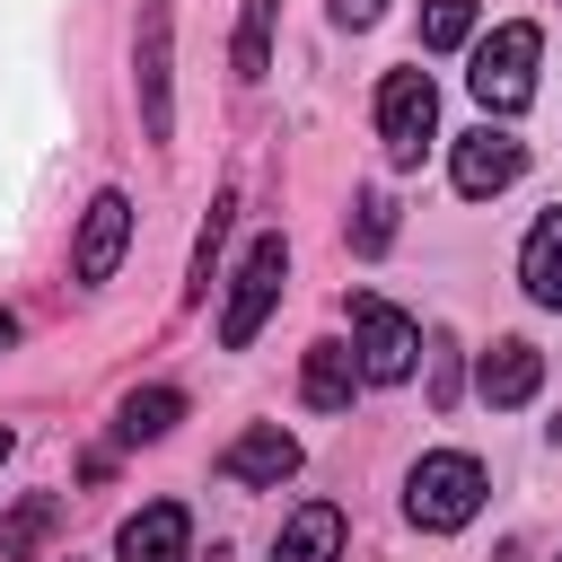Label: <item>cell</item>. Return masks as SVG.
I'll return each instance as SVG.
<instances>
[{
	"mask_svg": "<svg viewBox=\"0 0 562 562\" xmlns=\"http://www.w3.org/2000/svg\"><path fill=\"white\" fill-rule=\"evenodd\" d=\"M351 325H360V378L369 386H395V378H413V351H422V334H413V316L395 307V299H378V290H360L351 299Z\"/></svg>",
	"mask_w": 562,
	"mask_h": 562,
	"instance_id": "cell-5",
	"label": "cell"
},
{
	"mask_svg": "<svg viewBox=\"0 0 562 562\" xmlns=\"http://www.w3.org/2000/svg\"><path fill=\"white\" fill-rule=\"evenodd\" d=\"M281 281H290V246H281V237H255L246 263H237V281H228V307H220V342H228V351H246V342L263 334Z\"/></svg>",
	"mask_w": 562,
	"mask_h": 562,
	"instance_id": "cell-4",
	"label": "cell"
},
{
	"mask_svg": "<svg viewBox=\"0 0 562 562\" xmlns=\"http://www.w3.org/2000/svg\"><path fill=\"white\" fill-rule=\"evenodd\" d=\"M536 53H544V35H536L527 18L492 26V35L474 44V70H465L474 105H483V114H518V105L536 97Z\"/></svg>",
	"mask_w": 562,
	"mask_h": 562,
	"instance_id": "cell-2",
	"label": "cell"
},
{
	"mask_svg": "<svg viewBox=\"0 0 562 562\" xmlns=\"http://www.w3.org/2000/svg\"><path fill=\"white\" fill-rule=\"evenodd\" d=\"M430 404H457V351L448 342L430 351Z\"/></svg>",
	"mask_w": 562,
	"mask_h": 562,
	"instance_id": "cell-21",
	"label": "cell"
},
{
	"mask_svg": "<svg viewBox=\"0 0 562 562\" xmlns=\"http://www.w3.org/2000/svg\"><path fill=\"white\" fill-rule=\"evenodd\" d=\"M140 123H149V140H167V0H149L140 9Z\"/></svg>",
	"mask_w": 562,
	"mask_h": 562,
	"instance_id": "cell-12",
	"label": "cell"
},
{
	"mask_svg": "<svg viewBox=\"0 0 562 562\" xmlns=\"http://www.w3.org/2000/svg\"><path fill=\"white\" fill-rule=\"evenodd\" d=\"M176 422H184V395H176V386H132V395H123V422H114V430H123V439L140 448V439H167Z\"/></svg>",
	"mask_w": 562,
	"mask_h": 562,
	"instance_id": "cell-15",
	"label": "cell"
},
{
	"mask_svg": "<svg viewBox=\"0 0 562 562\" xmlns=\"http://www.w3.org/2000/svg\"><path fill=\"white\" fill-rule=\"evenodd\" d=\"M474 44V0H422V53Z\"/></svg>",
	"mask_w": 562,
	"mask_h": 562,
	"instance_id": "cell-18",
	"label": "cell"
},
{
	"mask_svg": "<svg viewBox=\"0 0 562 562\" xmlns=\"http://www.w3.org/2000/svg\"><path fill=\"white\" fill-rule=\"evenodd\" d=\"M123 246H132V202L105 184L97 202H88V220H79V246H70V272H79V290H97V281H114V263H123Z\"/></svg>",
	"mask_w": 562,
	"mask_h": 562,
	"instance_id": "cell-7",
	"label": "cell"
},
{
	"mask_svg": "<svg viewBox=\"0 0 562 562\" xmlns=\"http://www.w3.org/2000/svg\"><path fill=\"white\" fill-rule=\"evenodd\" d=\"M342 553V509L334 501H299L290 527L272 536V562H334Z\"/></svg>",
	"mask_w": 562,
	"mask_h": 562,
	"instance_id": "cell-13",
	"label": "cell"
},
{
	"mask_svg": "<svg viewBox=\"0 0 562 562\" xmlns=\"http://www.w3.org/2000/svg\"><path fill=\"white\" fill-rule=\"evenodd\" d=\"M518 281H527L536 307H562V211H544V220L527 228V246H518Z\"/></svg>",
	"mask_w": 562,
	"mask_h": 562,
	"instance_id": "cell-14",
	"label": "cell"
},
{
	"mask_svg": "<svg viewBox=\"0 0 562 562\" xmlns=\"http://www.w3.org/2000/svg\"><path fill=\"white\" fill-rule=\"evenodd\" d=\"M351 386H360V351H351V342H307V360H299V404H307V413H342Z\"/></svg>",
	"mask_w": 562,
	"mask_h": 562,
	"instance_id": "cell-11",
	"label": "cell"
},
{
	"mask_svg": "<svg viewBox=\"0 0 562 562\" xmlns=\"http://www.w3.org/2000/svg\"><path fill=\"white\" fill-rule=\"evenodd\" d=\"M272 18H281V0H246V18H237V79H263V61H272Z\"/></svg>",
	"mask_w": 562,
	"mask_h": 562,
	"instance_id": "cell-17",
	"label": "cell"
},
{
	"mask_svg": "<svg viewBox=\"0 0 562 562\" xmlns=\"http://www.w3.org/2000/svg\"><path fill=\"white\" fill-rule=\"evenodd\" d=\"M518 167H527V149H518L501 123H474V132H457V149H448V176H457V193H465V202L509 193V184H518Z\"/></svg>",
	"mask_w": 562,
	"mask_h": 562,
	"instance_id": "cell-6",
	"label": "cell"
},
{
	"mask_svg": "<svg viewBox=\"0 0 562 562\" xmlns=\"http://www.w3.org/2000/svg\"><path fill=\"white\" fill-rule=\"evenodd\" d=\"M123 562H193V518H184V501H149L140 518H123Z\"/></svg>",
	"mask_w": 562,
	"mask_h": 562,
	"instance_id": "cell-10",
	"label": "cell"
},
{
	"mask_svg": "<svg viewBox=\"0 0 562 562\" xmlns=\"http://www.w3.org/2000/svg\"><path fill=\"white\" fill-rule=\"evenodd\" d=\"M386 237H395V202L386 193H360L351 202V246L360 255H386Z\"/></svg>",
	"mask_w": 562,
	"mask_h": 562,
	"instance_id": "cell-19",
	"label": "cell"
},
{
	"mask_svg": "<svg viewBox=\"0 0 562 562\" xmlns=\"http://www.w3.org/2000/svg\"><path fill=\"white\" fill-rule=\"evenodd\" d=\"M483 509V465L465 457V448H430L422 465H413V483H404V518L422 527V536H448V527H465Z\"/></svg>",
	"mask_w": 562,
	"mask_h": 562,
	"instance_id": "cell-1",
	"label": "cell"
},
{
	"mask_svg": "<svg viewBox=\"0 0 562 562\" xmlns=\"http://www.w3.org/2000/svg\"><path fill=\"white\" fill-rule=\"evenodd\" d=\"M9 342H18V316H9V307H0V351H9Z\"/></svg>",
	"mask_w": 562,
	"mask_h": 562,
	"instance_id": "cell-23",
	"label": "cell"
},
{
	"mask_svg": "<svg viewBox=\"0 0 562 562\" xmlns=\"http://www.w3.org/2000/svg\"><path fill=\"white\" fill-rule=\"evenodd\" d=\"M325 9H334V26H378L386 0H325Z\"/></svg>",
	"mask_w": 562,
	"mask_h": 562,
	"instance_id": "cell-22",
	"label": "cell"
},
{
	"mask_svg": "<svg viewBox=\"0 0 562 562\" xmlns=\"http://www.w3.org/2000/svg\"><path fill=\"white\" fill-rule=\"evenodd\" d=\"M220 474H228V483H255V492H281V483L299 474V439H290L281 422H255L246 439H228Z\"/></svg>",
	"mask_w": 562,
	"mask_h": 562,
	"instance_id": "cell-9",
	"label": "cell"
},
{
	"mask_svg": "<svg viewBox=\"0 0 562 562\" xmlns=\"http://www.w3.org/2000/svg\"><path fill=\"white\" fill-rule=\"evenodd\" d=\"M9 448H18V439H9V430H0V465H9Z\"/></svg>",
	"mask_w": 562,
	"mask_h": 562,
	"instance_id": "cell-24",
	"label": "cell"
},
{
	"mask_svg": "<svg viewBox=\"0 0 562 562\" xmlns=\"http://www.w3.org/2000/svg\"><path fill=\"white\" fill-rule=\"evenodd\" d=\"M228 193L211 202V220H202V246H193V281H184V299H211V263H220V237H228Z\"/></svg>",
	"mask_w": 562,
	"mask_h": 562,
	"instance_id": "cell-20",
	"label": "cell"
},
{
	"mask_svg": "<svg viewBox=\"0 0 562 562\" xmlns=\"http://www.w3.org/2000/svg\"><path fill=\"white\" fill-rule=\"evenodd\" d=\"M378 140L395 167H422V149L439 140V88L430 70H386L378 79Z\"/></svg>",
	"mask_w": 562,
	"mask_h": 562,
	"instance_id": "cell-3",
	"label": "cell"
},
{
	"mask_svg": "<svg viewBox=\"0 0 562 562\" xmlns=\"http://www.w3.org/2000/svg\"><path fill=\"white\" fill-rule=\"evenodd\" d=\"M53 518H61V501H53V492H26V501L0 518V562H35V544L53 536Z\"/></svg>",
	"mask_w": 562,
	"mask_h": 562,
	"instance_id": "cell-16",
	"label": "cell"
},
{
	"mask_svg": "<svg viewBox=\"0 0 562 562\" xmlns=\"http://www.w3.org/2000/svg\"><path fill=\"white\" fill-rule=\"evenodd\" d=\"M536 386H544V351H536V342H518V334H501V342L474 360V395H483L492 413H518Z\"/></svg>",
	"mask_w": 562,
	"mask_h": 562,
	"instance_id": "cell-8",
	"label": "cell"
}]
</instances>
